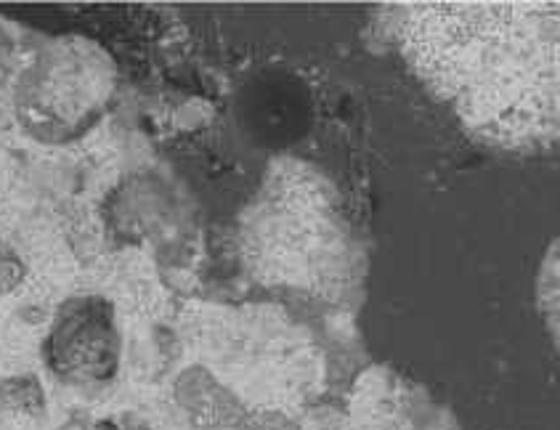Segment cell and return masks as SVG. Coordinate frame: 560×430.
<instances>
[{"mask_svg":"<svg viewBox=\"0 0 560 430\" xmlns=\"http://www.w3.org/2000/svg\"><path fill=\"white\" fill-rule=\"evenodd\" d=\"M176 213L173 195L163 181L136 176L126 181L109 199L107 221L126 242H141Z\"/></svg>","mask_w":560,"mask_h":430,"instance_id":"obj_5","label":"cell"},{"mask_svg":"<svg viewBox=\"0 0 560 430\" xmlns=\"http://www.w3.org/2000/svg\"><path fill=\"white\" fill-rule=\"evenodd\" d=\"M240 115L253 141L282 147L301 139L308 128V91L290 74H264L242 93Z\"/></svg>","mask_w":560,"mask_h":430,"instance_id":"obj_3","label":"cell"},{"mask_svg":"<svg viewBox=\"0 0 560 430\" xmlns=\"http://www.w3.org/2000/svg\"><path fill=\"white\" fill-rule=\"evenodd\" d=\"M24 260L5 240H0V298L14 292L24 279Z\"/></svg>","mask_w":560,"mask_h":430,"instance_id":"obj_7","label":"cell"},{"mask_svg":"<svg viewBox=\"0 0 560 430\" xmlns=\"http://www.w3.org/2000/svg\"><path fill=\"white\" fill-rule=\"evenodd\" d=\"M115 85V61L102 46L85 37H59L19 74L16 120L35 141H78L107 115Z\"/></svg>","mask_w":560,"mask_h":430,"instance_id":"obj_1","label":"cell"},{"mask_svg":"<svg viewBox=\"0 0 560 430\" xmlns=\"http://www.w3.org/2000/svg\"><path fill=\"white\" fill-rule=\"evenodd\" d=\"M46 364L74 385L109 383L120 370L122 338L115 305L102 295H74L56 311L43 342Z\"/></svg>","mask_w":560,"mask_h":430,"instance_id":"obj_2","label":"cell"},{"mask_svg":"<svg viewBox=\"0 0 560 430\" xmlns=\"http://www.w3.org/2000/svg\"><path fill=\"white\" fill-rule=\"evenodd\" d=\"M176 404L199 430H273L205 367H191L176 380Z\"/></svg>","mask_w":560,"mask_h":430,"instance_id":"obj_4","label":"cell"},{"mask_svg":"<svg viewBox=\"0 0 560 430\" xmlns=\"http://www.w3.org/2000/svg\"><path fill=\"white\" fill-rule=\"evenodd\" d=\"M0 404H5L11 412L37 415L46 398H43V391L35 377H14L0 383Z\"/></svg>","mask_w":560,"mask_h":430,"instance_id":"obj_6","label":"cell"}]
</instances>
